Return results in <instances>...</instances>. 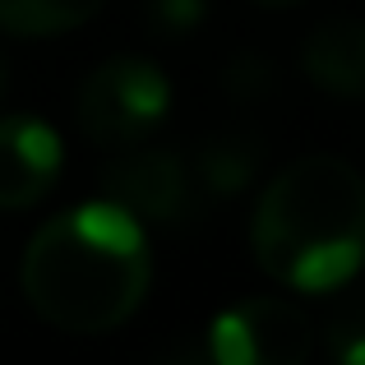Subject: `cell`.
<instances>
[{
  "mask_svg": "<svg viewBox=\"0 0 365 365\" xmlns=\"http://www.w3.org/2000/svg\"><path fill=\"white\" fill-rule=\"evenodd\" d=\"M148 232L111 199H88L37 227L24 250V301L61 333H111L148 296Z\"/></svg>",
  "mask_w": 365,
  "mask_h": 365,
  "instance_id": "6da1fadb",
  "label": "cell"
},
{
  "mask_svg": "<svg viewBox=\"0 0 365 365\" xmlns=\"http://www.w3.org/2000/svg\"><path fill=\"white\" fill-rule=\"evenodd\" d=\"M255 259L277 287L333 292L365 264V180L351 162L310 153L264 185L255 208Z\"/></svg>",
  "mask_w": 365,
  "mask_h": 365,
  "instance_id": "7a4b0ae2",
  "label": "cell"
},
{
  "mask_svg": "<svg viewBox=\"0 0 365 365\" xmlns=\"http://www.w3.org/2000/svg\"><path fill=\"white\" fill-rule=\"evenodd\" d=\"M167 107H171L167 74L143 56H116V61H102L79 83L74 116H79V130L93 143L130 148V143H143L158 130Z\"/></svg>",
  "mask_w": 365,
  "mask_h": 365,
  "instance_id": "3957f363",
  "label": "cell"
},
{
  "mask_svg": "<svg viewBox=\"0 0 365 365\" xmlns=\"http://www.w3.org/2000/svg\"><path fill=\"white\" fill-rule=\"evenodd\" d=\"M314 329L301 305L282 296H250L222 310L208 329V356L222 365H305Z\"/></svg>",
  "mask_w": 365,
  "mask_h": 365,
  "instance_id": "277c9868",
  "label": "cell"
},
{
  "mask_svg": "<svg viewBox=\"0 0 365 365\" xmlns=\"http://www.w3.org/2000/svg\"><path fill=\"white\" fill-rule=\"evenodd\" d=\"M120 158L107 162L102 171V199L120 204L130 217H139L143 227H180L190 217H199V190L195 171L180 153L167 148H116Z\"/></svg>",
  "mask_w": 365,
  "mask_h": 365,
  "instance_id": "5b68a950",
  "label": "cell"
},
{
  "mask_svg": "<svg viewBox=\"0 0 365 365\" xmlns=\"http://www.w3.org/2000/svg\"><path fill=\"white\" fill-rule=\"evenodd\" d=\"M61 134L37 116H5L0 120V208H33L51 195L61 176Z\"/></svg>",
  "mask_w": 365,
  "mask_h": 365,
  "instance_id": "8992f818",
  "label": "cell"
},
{
  "mask_svg": "<svg viewBox=\"0 0 365 365\" xmlns=\"http://www.w3.org/2000/svg\"><path fill=\"white\" fill-rule=\"evenodd\" d=\"M301 70L333 98H365V19H324L301 46Z\"/></svg>",
  "mask_w": 365,
  "mask_h": 365,
  "instance_id": "52a82bcc",
  "label": "cell"
},
{
  "mask_svg": "<svg viewBox=\"0 0 365 365\" xmlns=\"http://www.w3.org/2000/svg\"><path fill=\"white\" fill-rule=\"evenodd\" d=\"M259 167H264V143H259V134H245V130L213 134L190 158V171H195L204 195H241L259 176Z\"/></svg>",
  "mask_w": 365,
  "mask_h": 365,
  "instance_id": "ba28073f",
  "label": "cell"
},
{
  "mask_svg": "<svg viewBox=\"0 0 365 365\" xmlns=\"http://www.w3.org/2000/svg\"><path fill=\"white\" fill-rule=\"evenodd\" d=\"M107 0H0V28L14 37H56L88 24Z\"/></svg>",
  "mask_w": 365,
  "mask_h": 365,
  "instance_id": "9c48e42d",
  "label": "cell"
},
{
  "mask_svg": "<svg viewBox=\"0 0 365 365\" xmlns=\"http://www.w3.org/2000/svg\"><path fill=\"white\" fill-rule=\"evenodd\" d=\"M324 347H329V356L342 361V365H365V296L361 301H347L329 319Z\"/></svg>",
  "mask_w": 365,
  "mask_h": 365,
  "instance_id": "30bf717a",
  "label": "cell"
},
{
  "mask_svg": "<svg viewBox=\"0 0 365 365\" xmlns=\"http://www.w3.org/2000/svg\"><path fill=\"white\" fill-rule=\"evenodd\" d=\"M204 0H143V19L158 37H190L204 24Z\"/></svg>",
  "mask_w": 365,
  "mask_h": 365,
  "instance_id": "8fae6325",
  "label": "cell"
},
{
  "mask_svg": "<svg viewBox=\"0 0 365 365\" xmlns=\"http://www.w3.org/2000/svg\"><path fill=\"white\" fill-rule=\"evenodd\" d=\"M222 83H227V93H232L236 102H259L268 88H273V65L264 61V56H236L232 65H227V74H222Z\"/></svg>",
  "mask_w": 365,
  "mask_h": 365,
  "instance_id": "7c38bea8",
  "label": "cell"
},
{
  "mask_svg": "<svg viewBox=\"0 0 365 365\" xmlns=\"http://www.w3.org/2000/svg\"><path fill=\"white\" fill-rule=\"evenodd\" d=\"M264 5H301V0H264Z\"/></svg>",
  "mask_w": 365,
  "mask_h": 365,
  "instance_id": "4fadbf2b",
  "label": "cell"
}]
</instances>
